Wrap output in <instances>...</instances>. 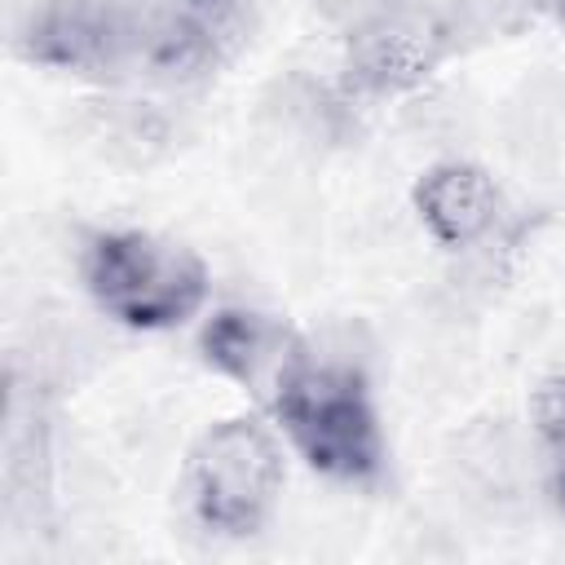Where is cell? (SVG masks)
Listing matches in <instances>:
<instances>
[{
	"instance_id": "cell-1",
	"label": "cell",
	"mask_w": 565,
	"mask_h": 565,
	"mask_svg": "<svg viewBox=\"0 0 565 565\" xmlns=\"http://www.w3.org/2000/svg\"><path fill=\"white\" fill-rule=\"evenodd\" d=\"M265 415L287 450L335 486H375L388 468V433L371 375L349 353H322L309 340Z\"/></svg>"
},
{
	"instance_id": "cell-9",
	"label": "cell",
	"mask_w": 565,
	"mask_h": 565,
	"mask_svg": "<svg viewBox=\"0 0 565 565\" xmlns=\"http://www.w3.org/2000/svg\"><path fill=\"white\" fill-rule=\"evenodd\" d=\"M305 4H309V13H313L322 26H331V31L344 40V35L362 31L366 22L384 18L388 9H397L402 0H305Z\"/></svg>"
},
{
	"instance_id": "cell-10",
	"label": "cell",
	"mask_w": 565,
	"mask_h": 565,
	"mask_svg": "<svg viewBox=\"0 0 565 565\" xmlns=\"http://www.w3.org/2000/svg\"><path fill=\"white\" fill-rule=\"evenodd\" d=\"M530 9H543V13H561L565 9V0H525Z\"/></svg>"
},
{
	"instance_id": "cell-7",
	"label": "cell",
	"mask_w": 565,
	"mask_h": 565,
	"mask_svg": "<svg viewBox=\"0 0 565 565\" xmlns=\"http://www.w3.org/2000/svg\"><path fill=\"white\" fill-rule=\"evenodd\" d=\"M411 207L433 247L463 256L477 252L503 221V190L477 159H437L411 185Z\"/></svg>"
},
{
	"instance_id": "cell-8",
	"label": "cell",
	"mask_w": 565,
	"mask_h": 565,
	"mask_svg": "<svg viewBox=\"0 0 565 565\" xmlns=\"http://www.w3.org/2000/svg\"><path fill=\"white\" fill-rule=\"evenodd\" d=\"M530 446L539 455L543 490L565 516V371L543 375L530 388Z\"/></svg>"
},
{
	"instance_id": "cell-2",
	"label": "cell",
	"mask_w": 565,
	"mask_h": 565,
	"mask_svg": "<svg viewBox=\"0 0 565 565\" xmlns=\"http://www.w3.org/2000/svg\"><path fill=\"white\" fill-rule=\"evenodd\" d=\"M75 278L106 322L141 335L177 331L203 318L212 300L207 260L190 243L141 225L88 230L75 252Z\"/></svg>"
},
{
	"instance_id": "cell-5",
	"label": "cell",
	"mask_w": 565,
	"mask_h": 565,
	"mask_svg": "<svg viewBox=\"0 0 565 565\" xmlns=\"http://www.w3.org/2000/svg\"><path fill=\"white\" fill-rule=\"evenodd\" d=\"M450 53H455V26L419 0H402L384 18L344 35L340 71L353 97L380 102V97L415 93L428 75H437V66Z\"/></svg>"
},
{
	"instance_id": "cell-4",
	"label": "cell",
	"mask_w": 565,
	"mask_h": 565,
	"mask_svg": "<svg viewBox=\"0 0 565 565\" xmlns=\"http://www.w3.org/2000/svg\"><path fill=\"white\" fill-rule=\"evenodd\" d=\"M13 49L31 66L119 79L141 71V0H35Z\"/></svg>"
},
{
	"instance_id": "cell-3",
	"label": "cell",
	"mask_w": 565,
	"mask_h": 565,
	"mask_svg": "<svg viewBox=\"0 0 565 565\" xmlns=\"http://www.w3.org/2000/svg\"><path fill=\"white\" fill-rule=\"evenodd\" d=\"M287 486V441L265 411H243L207 424L181 468L177 494L185 521L212 543L256 539Z\"/></svg>"
},
{
	"instance_id": "cell-6",
	"label": "cell",
	"mask_w": 565,
	"mask_h": 565,
	"mask_svg": "<svg viewBox=\"0 0 565 565\" xmlns=\"http://www.w3.org/2000/svg\"><path fill=\"white\" fill-rule=\"evenodd\" d=\"M194 344L212 375L230 380L256 402V411H265L278 384L287 380V371L296 366V358L305 353L309 335H300L278 313L247 309V305H221L203 313Z\"/></svg>"
}]
</instances>
